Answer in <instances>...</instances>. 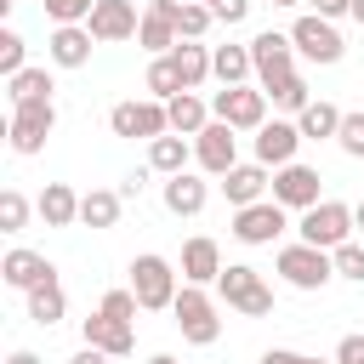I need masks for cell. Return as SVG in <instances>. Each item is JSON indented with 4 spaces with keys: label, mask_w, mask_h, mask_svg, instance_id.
Instances as JSON below:
<instances>
[{
    "label": "cell",
    "mask_w": 364,
    "mask_h": 364,
    "mask_svg": "<svg viewBox=\"0 0 364 364\" xmlns=\"http://www.w3.org/2000/svg\"><path fill=\"white\" fill-rule=\"evenodd\" d=\"M176 279H182V273H176L159 250L131 256V290H136L142 313H171V307H176V296H182V284H176Z\"/></svg>",
    "instance_id": "obj_1"
},
{
    "label": "cell",
    "mask_w": 364,
    "mask_h": 364,
    "mask_svg": "<svg viewBox=\"0 0 364 364\" xmlns=\"http://www.w3.org/2000/svg\"><path fill=\"white\" fill-rule=\"evenodd\" d=\"M216 296H222L233 313H245V318H267V313H273V284H267L250 262H228L222 279H216Z\"/></svg>",
    "instance_id": "obj_2"
},
{
    "label": "cell",
    "mask_w": 364,
    "mask_h": 364,
    "mask_svg": "<svg viewBox=\"0 0 364 364\" xmlns=\"http://www.w3.org/2000/svg\"><path fill=\"white\" fill-rule=\"evenodd\" d=\"M171 318H176V330H182L188 347H210V341L222 336V313H216V296H210L205 284H182Z\"/></svg>",
    "instance_id": "obj_3"
},
{
    "label": "cell",
    "mask_w": 364,
    "mask_h": 364,
    "mask_svg": "<svg viewBox=\"0 0 364 364\" xmlns=\"http://www.w3.org/2000/svg\"><path fill=\"white\" fill-rule=\"evenodd\" d=\"M273 267H279V279L290 284V290H324L330 279H336V256L330 250H318V245H284L279 256H273Z\"/></svg>",
    "instance_id": "obj_4"
},
{
    "label": "cell",
    "mask_w": 364,
    "mask_h": 364,
    "mask_svg": "<svg viewBox=\"0 0 364 364\" xmlns=\"http://www.w3.org/2000/svg\"><path fill=\"white\" fill-rule=\"evenodd\" d=\"M353 205H341V199H318L313 210H301V222H296V233H301V245H318V250H336V245H347L353 239Z\"/></svg>",
    "instance_id": "obj_5"
},
{
    "label": "cell",
    "mask_w": 364,
    "mask_h": 364,
    "mask_svg": "<svg viewBox=\"0 0 364 364\" xmlns=\"http://www.w3.org/2000/svg\"><path fill=\"white\" fill-rule=\"evenodd\" d=\"M108 131H114V136H142V142H154V136H171V114H165L159 97H131V102H114V108H108Z\"/></svg>",
    "instance_id": "obj_6"
},
{
    "label": "cell",
    "mask_w": 364,
    "mask_h": 364,
    "mask_svg": "<svg viewBox=\"0 0 364 364\" xmlns=\"http://www.w3.org/2000/svg\"><path fill=\"white\" fill-rule=\"evenodd\" d=\"M290 40H296V57H307V63H341V51H347V40H341V28L330 23V17H318V11H301L296 23H290Z\"/></svg>",
    "instance_id": "obj_7"
},
{
    "label": "cell",
    "mask_w": 364,
    "mask_h": 364,
    "mask_svg": "<svg viewBox=\"0 0 364 364\" xmlns=\"http://www.w3.org/2000/svg\"><path fill=\"white\" fill-rule=\"evenodd\" d=\"M210 114L233 131H262L267 125V91L262 85H222L210 97Z\"/></svg>",
    "instance_id": "obj_8"
},
{
    "label": "cell",
    "mask_w": 364,
    "mask_h": 364,
    "mask_svg": "<svg viewBox=\"0 0 364 364\" xmlns=\"http://www.w3.org/2000/svg\"><path fill=\"white\" fill-rule=\"evenodd\" d=\"M51 131H57V102H11V119H6L11 154H40Z\"/></svg>",
    "instance_id": "obj_9"
},
{
    "label": "cell",
    "mask_w": 364,
    "mask_h": 364,
    "mask_svg": "<svg viewBox=\"0 0 364 364\" xmlns=\"http://www.w3.org/2000/svg\"><path fill=\"white\" fill-rule=\"evenodd\" d=\"M250 63H256V85L262 91H273L284 74H296V40H290V28L284 34L279 28H262L250 40Z\"/></svg>",
    "instance_id": "obj_10"
},
{
    "label": "cell",
    "mask_w": 364,
    "mask_h": 364,
    "mask_svg": "<svg viewBox=\"0 0 364 364\" xmlns=\"http://www.w3.org/2000/svg\"><path fill=\"white\" fill-rule=\"evenodd\" d=\"M284 228H290V216H284V205L267 193V199H256V205L233 210V228H228V233H233L239 245H273Z\"/></svg>",
    "instance_id": "obj_11"
},
{
    "label": "cell",
    "mask_w": 364,
    "mask_h": 364,
    "mask_svg": "<svg viewBox=\"0 0 364 364\" xmlns=\"http://www.w3.org/2000/svg\"><path fill=\"white\" fill-rule=\"evenodd\" d=\"M193 165H199L205 176H228V171L239 165V131L222 125V119H210V125L193 136Z\"/></svg>",
    "instance_id": "obj_12"
},
{
    "label": "cell",
    "mask_w": 364,
    "mask_h": 364,
    "mask_svg": "<svg viewBox=\"0 0 364 364\" xmlns=\"http://www.w3.org/2000/svg\"><path fill=\"white\" fill-rule=\"evenodd\" d=\"M318 171L313 165H301V159H290V165H279L273 171V199L284 205V210H313L318 205Z\"/></svg>",
    "instance_id": "obj_13"
},
{
    "label": "cell",
    "mask_w": 364,
    "mask_h": 364,
    "mask_svg": "<svg viewBox=\"0 0 364 364\" xmlns=\"http://www.w3.org/2000/svg\"><path fill=\"white\" fill-rule=\"evenodd\" d=\"M85 28L97 34V46L136 40V28H142V11H136V0H97V11H91V23H85Z\"/></svg>",
    "instance_id": "obj_14"
},
{
    "label": "cell",
    "mask_w": 364,
    "mask_h": 364,
    "mask_svg": "<svg viewBox=\"0 0 364 364\" xmlns=\"http://www.w3.org/2000/svg\"><path fill=\"white\" fill-rule=\"evenodd\" d=\"M80 336H85V347H97V353H108V358H131V347H136V324H119V318H108L102 307H97L91 318H80Z\"/></svg>",
    "instance_id": "obj_15"
},
{
    "label": "cell",
    "mask_w": 364,
    "mask_h": 364,
    "mask_svg": "<svg viewBox=\"0 0 364 364\" xmlns=\"http://www.w3.org/2000/svg\"><path fill=\"white\" fill-rule=\"evenodd\" d=\"M296 148H301L296 119H267V125L256 131V165H267V171L290 165V159H296Z\"/></svg>",
    "instance_id": "obj_16"
},
{
    "label": "cell",
    "mask_w": 364,
    "mask_h": 364,
    "mask_svg": "<svg viewBox=\"0 0 364 364\" xmlns=\"http://www.w3.org/2000/svg\"><path fill=\"white\" fill-rule=\"evenodd\" d=\"M222 245L210 239V233H193L188 245H182V284H216L222 279Z\"/></svg>",
    "instance_id": "obj_17"
},
{
    "label": "cell",
    "mask_w": 364,
    "mask_h": 364,
    "mask_svg": "<svg viewBox=\"0 0 364 364\" xmlns=\"http://www.w3.org/2000/svg\"><path fill=\"white\" fill-rule=\"evenodd\" d=\"M0 279L11 284V290H34V284H46V279H57V267L40 256V250H28V245H11L6 250V262H0Z\"/></svg>",
    "instance_id": "obj_18"
},
{
    "label": "cell",
    "mask_w": 364,
    "mask_h": 364,
    "mask_svg": "<svg viewBox=\"0 0 364 364\" xmlns=\"http://www.w3.org/2000/svg\"><path fill=\"white\" fill-rule=\"evenodd\" d=\"M222 193H228V205H233V210H245V205H256V199H267V193H273V171H267V165H256V159H250V165H233V171L222 176Z\"/></svg>",
    "instance_id": "obj_19"
},
{
    "label": "cell",
    "mask_w": 364,
    "mask_h": 364,
    "mask_svg": "<svg viewBox=\"0 0 364 364\" xmlns=\"http://www.w3.org/2000/svg\"><path fill=\"white\" fill-rule=\"evenodd\" d=\"M91 46H97V34H91L85 23H68V28H51L46 57H51L57 68H85V63H91Z\"/></svg>",
    "instance_id": "obj_20"
},
{
    "label": "cell",
    "mask_w": 364,
    "mask_h": 364,
    "mask_svg": "<svg viewBox=\"0 0 364 364\" xmlns=\"http://www.w3.org/2000/svg\"><path fill=\"white\" fill-rule=\"evenodd\" d=\"M159 199H165V210H171V216H199V210H205V199H210V182H205V176H193V171H182V176H165Z\"/></svg>",
    "instance_id": "obj_21"
},
{
    "label": "cell",
    "mask_w": 364,
    "mask_h": 364,
    "mask_svg": "<svg viewBox=\"0 0 364 364\" xmlns=\"http://www.w3.org/2000/svg\"><path fill=\"white\" fill-rule=\"evenodd\" d=\"M34 210H40L46 228H74V222H80V193H74L68 182H46L40 199H34Z\"/></svg>",
    "instance_id": "obj_22"
},
{
    "label": "cell",
    "mask_w": 364,
    "mask_h": 364,
    "mask_svg": "<svg viewBox=\"0 0 364 364\" xmlns=\"http://www.w3.org/2000/svg\"><path fill=\"white\" fill-rule=\"evenodd\" d=\"M210 74L222 85H250L256 80V63H250V46H210Z\"/></svg>",
    "instance_id": "obj_23"
},
{
    "label": "cell",
    "mask_w": 364,
    "mask_h": 364,
    "mask_svg": "<svg viewBox=\"0 0 364 364\" xmlns=\"http://www.w3.org/2000/svg\"><path fill=\"white\" fill-rule=\"evenodd\" d=\"M165 114H171V131H176V136H199V131L216 119V114H210V102H205L199 91H182V97H171V102H165Z\"/></svg>",
    "instance_id": "obj_24"
},
{
    "label": "cell",
    "mask_w": 364,
    "mask_h": 364,
    "mask_svg": "<svg viewBox=\"0 0 364 364\" xmlns=\"http://www.w3.org/2000/svg\"><path fill=\"white\" fill-rule=\"evenodd\" d=\"M341 108L336 102H324V97H313L301 114H296V131H301V142H324V136H341Z\"/></svg>",
    "instance_id": "obj_25"
},
{
    "label": "cell",
    "mask_w": 364,
    "mask_h": 364,
    "mask_svg": "<svg viewBox=\"0 0 364 364\" xmlns=\"http://www.w3.org/2000/svg\"><path fill=\"white\" fill-rule=\"evenodd\" d=\"M188 159H193V136H154L148 142V171H159V176H182L188 171Z\"/></svg>",
    "instance_id": "obj_26"
},
{
    "label": "cell",
    "mask_w": 364,
    "mask_h": 364,
    "mask_svg": "<svg viewBox=\"0 0 364 364\" xmlns=\"http://www.w3.org/2000/svg\"><path fill=\"white\" fill-rule=\"evenodd\" d=\"M119 210H125V193H119V188H91V193H80V222H85V228H114Z\"/></svg>",
    "instance_id": "obj_27"
},
{
    "label": "cell",
    "mask_w": 364,
    "mask_h": 364,
    "mask_svg": "<svg viewBox=\"0 0 364 364\" xmlns=\"http://www.w3.org/2000/svg\"><path fill=\"white\" fill-rule=\"evenodd\" d=\"M28 318H34V324H46V330L68 318V296H63V284H57V279H46V284H34V290H28Z\"/></svg>",
    "instance_id": "obj_28"
},
{
    "label": "cell",
    "mask_w": 364,
    "mask_h": 364,
    "mask_svg": "<svg viewBox=\"0 0 364 364\" xmlns=\"http://www.w3.org/2000/svg\"><path fill=\"white\" fill-rule=\"evenodd\" d=\"M171 57H176V68H182V85H188V91H199L205 80H216V74H210V46H205V40H182Z\"/></svg>",
    "instance_id": "obj_29"
},
{
    "label": "cell",
    "mask_w": 364,
    "mask_h": 364,
    "mask_svg": "<svg viewBox=\"0 0 364 364\" xmlns=\"http://www.w3.org/2000/svg\"><path fill=\"white\" fill-rule=\"evenodd\" d=\"M136 46H142V51H154V57H165V51H176V46H182V34H176V23H171V17H159V11H142Z\"/></svg>",
    "instance_id": "obj_30"
},
{
    "label": "cell",
    "mask_w": 364,
    "mask_h": 364,
    "mask_svg": "<svg viewBox=\"0 0 364 364\" xmlns=\"http://www.w3.org/2000/svg\"><path fill=\"white\" fill-rule=\"evenodd\" d=\"M142 85H148V97H159V102H171V97H182V91H188V85H182V68H176V57H171V51L148 63Z\"/></svg>",
    "instance_id": "obj_31"
},
{
    "label": "cell",
    "mask_w": 364,
    "mask_h": 364,
    "mask_svg": "<svg viewBox=\"0 0 364 364\" xmlns=\"http://www.w3.org/2000/svg\"><path fill=\"white\" fill-rule=\"evenodd\" d=\"M51 68H23V74H11L6 80V97L11 102H51Z\"/></svg>",
    "instance_id": "obj_32"
},
{
    "label": "cell",
    "mask_w": 364,
    "mask_h": 364,
    "mask_svg": "<svg viewBox=\"0 0 364 364\" xmlns=\"http://www.w3.org/2000/svg\"><path fill=\"white\" fill-rule=\"evenodd\" d=\"M267 102H279L284 114H301V108L313 102V85H307L301 74H284V80H279V85L267 91Z\"/></svg>",
    "instance_id": "obj_33"
},
{
    "label": "cell",
    "mask_w": 364,
    "mask_h": 364,
    "mask_svg": "<svg viewBox=\"0 0 364 364\" xmlns=\"http://www.w3.org/2000/svg\"><path fill=\"white\" fill-rule=\"evenodd\" d=\"M216 23V11L210 6H199V0H182V17H176V34L182 40H205V28Z\"/></svg>",
    "instance_id": "obj_34"
},
{
    "label": "cell",
    "mask_w": 364,
    "mask_h": 364,
    "mask_svg": "<svg viewBox=\"0 0 364 364\" xmlns=\"http://www.w3.org/2000/svg\"><path fill=\"white\" fill-rule=\"evenodd\" d=\"M28 210H34V205H28L17 188H6V193H0V233H23V228H28Z\"/></svg>",
    "instance_id": "obj_35"
},
{
    "label": "cell",
    "mask_w": 364,
    "mask_h": 364,
    "mask_svg": "<svg viewBox=\"0 0 364 364\" xmlns=\"http://www.w3.org/2000/svg\"><path fill=\"white\" fill-rule=\"evenodd\" d=\"M23 57H28V46H23V34H17V28H0V74H6V80L28 68Z\"/></svg>",
    "instance_id": "obj_36"
},
{
    "label": "cell",
    "mask_w": 364,
    "mask_h": 364,
    "mask_svg": "<svg viewBox=\"0 0 364 364\" xmlns=\"http://www.w3.org/2000/svg\"><path fill=\"white\" fill-rule=\"evenodd\" d=\"M330 256H336V279H353V284H364V245H358V239L336 245Z\"/></svg>",
    "instance_id": "obj_37"
},
{
    "label": "cell",
    "mask_w": 364,
    "mask_h": 364,
    "mask_svg": "<svg viewBox=\"0 0 364 364\" xmlns=\"http://www.w3.org/2000/svg\"><path fill=\"white\" fill-rule=\"evenodd\" d=\"M91 11H97V0H46V17H51L57 28H68V23H91Z\"/></svg>",
    "instance_id": "obj_38"
},
{
    "label": "cell",
    "mask_w": 364,
    "mask_h": 364,
    "mask_svg": "<svg viewBox=\"0 0 364 364\" xmlns=\"http://www.w3.org/2000/svg\"><path fill=\"white\" fill-rule=\"evenodd\" d=\"M102 313H108V318H119V324H136L142 301H136V290L125 284V290H108V296H102Z\"/></svg>",
    "instance_id": "obj_39"
},
{
    "label": "cell",
    "mask_w": 364,
    "mask_h": 364,
    "mask_svg": "<svg viewBox=\"0 0 364 364\" xmlns=\"http://www.w3.org/2000/svg\"><path fill=\"white\" fill-rule=\"evenodd\" d=\"M210 11H216V23H228V28H233V23H245V11H250V0H216Z\"/></svg>",
    "instance_id": "obj_40"
},
{
    "label": "cell",
    "mask_w": 364,
    "mask_h": 364,
    "mask_svg": "<svg viewBox=\"0 0 364 364\" xmlns=\"http://www.w3.org/2000/svg\"><path fill=\"white\" fill-rule=\"evenodd\" d=\"M336 364H364V336H341L336 341Z\"/></svg>",
    "instance_id": "obj_41"
},
{
    "label": "cell",
    "mask_w": 364,
    "mask_h": 364,
    "mask_svg": "<svg viewBox=\"0 0 364 364\" xmlns=\"http://www.w3.org/2000/svg\"><path fill=\"white\" fill-rule=\"evenodd\" d=\"M313 11L336 23V17H347V11H353V0H313Z\"/></svg>",
    "instance_id": "obj_42"
},
{
    "label": "cell",
    "mask_w": 364,
    "mask_h": 364,
    "mask_svg": "<svg viewBox=\"0 0 364 364\" xmlns=\"http://www.w3.org/2000/svg\"><path fill=\"white\" fill-rule=\"evenodd\" d=\"M262 364H301V353H290V347H267Z\"/></svg>",
    "instance_id": "obj_43"
},
{
    "label": "cell",
    "mask_w": 364,
    "mask_h": 364,
    "mask_svg": "<svg viewBox=\"0 0 364 364\" xmlns=\"http://www.w3.org/2000/svg\"><path fill=\"white\" fill-rule=\"evenodd\" d=\"M68 364H114V358H108V353H97V347H80Z\"/></svg>",
    "instance_id": "obj_44"
},
{
    "label": "cell",
    "mask_w": 364,
    "mask_h": 364,
    "mask_svg": "<svg viewBox=\"0 0 364 364\" xmlns=\"http://www.w3.org/2000/svg\"><path fill=\"white\" fill-rule=\"evenodd\" d=\"M6 364H46V358H40V353H28V347H17V353H11Z\"/></svg>",
    "instance_id": "obj_45"
},
{
    "label": "cell",
    "mask_w": 364,
    "mask_h": 364,
    "mask_svg": "<svg viewBox=\"0 0 364 364\" xmlns=\"http://www.w3.org/2000/svg\"><path fill=\"white\" fill-rule=\"evenodd\" d=\"M347 17H353V23L364 28V0H353V11H347Z\"/></svg>",
    "instance_id": "obj_46"
},
{
    "label": "cell",
    "mask_w": 364,
    "mask_h": 364,
    "mask_svg": "<svg viewBox=\"0 0 364 364\" xmlns=\"http://www.w3.org/2000/svg\"><path fill=\"white\" fill-rule=\"evenodd\" d=\"M353 222H358V228H364V199H358V205H353Z\"/></svg>",
    "instance_id": "obj_47"
},
{
    "label": "cell",
    "mask_w": 364,
    "mask_h": 364,
    "mask_svg": "<svg viewBox=\"0 0 364 364\" xmlns=\"http://www.w3.org/2000/svg\"><path fill=\"white\" fill-rule=\"evenodd\" d=\"M148 364H176V358H171V353H154V358H148Z\"/></svg>",
    "instance_id": "obj_48"
},
{
    "label": "cell",
    "mask_w": 364,
    "mask_h": 364,
    "mask_svg": "<svg viewBox=\"0 0 364 364\" xmlns=\"http://www.w3.org/2000/svg\"><path fill=\"white\" fill-rule=\"evenodd\" d=\"M301 364H336V358H307V353H301Z\"/></svg>",
    "instance_id": "obj_49"
},
{
    "label": "cell",
    "mask_w": 364,
    "mask_h": 364,
    "mask_svg": "<svg viewBox=\"0 0 364 364\" xmlns=\"http://www.w3.org/2000/svg\"><path fill=\"white\" fill-rule=\"evenodd\" d=\"M273 6H301V0H273Z\"/></svg>",
    "instance_id": "obj_50"
},
{
    "label": "cell",
    "mask_w": 364,
    "mask_h": 364,
    "mask_svg": "<svg viewBox=\"0 0 364 364\" xmlns=\"http://www.w3.org/2000/svg\"><path fill=\"white\" fill-rule=\"evenodd\" d=\"M199 6H216V0H199Z\"/></svg>",
    "instance_id": "obj_51"
}]
</instances>
